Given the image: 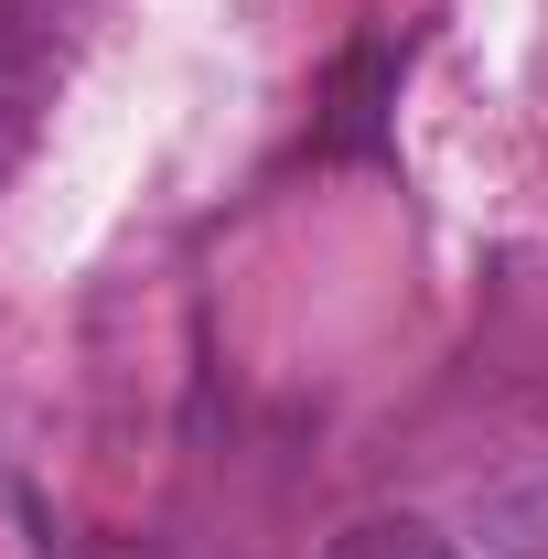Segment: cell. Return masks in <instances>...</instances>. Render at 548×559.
<instances>
[{
    "label": "cell",
    "instance_id": "6da1fadb",
    "mask_svg": "<svg viewBox=\"0 0 548 559\" xmlns=\"http://www.w3.org/2000/svg\"><path fill=\"white\" fill-rule=\"evenodd\" d=\"M323 559H463V549H452L430 516H355Z\"/></svg>",
    "mask_w": 548,
    "mask_h": 559
}]
</instances>
